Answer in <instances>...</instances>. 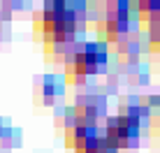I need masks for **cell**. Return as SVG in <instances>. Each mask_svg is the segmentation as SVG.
<instances>
[{"label": "cell", "instance_id": "1", "mask_svg": "<svg viewBox=\"0 0 160 153\" xmlns=\"http://www.w3.org/2000/svg\"><path fill=\"white\" fill-rule=\"evenodd\" d=\"M37 28L44 32L49 49H60L68 47L70 42H74L77 28H79V16H77L74 7L65 2H49L42 9Z\"/></svg>", "mask_w": 160, "mask_h": 153}, {"label": "cell", "instance_id": "2", "mask_svg": "<svg viewBox=\"0 0 160 153\" xmlns=\"http://www.w3.org/2000/svg\"><path fill=\"white\" fill-rule=\"evenodd\" d=\"M139 118L142 111L139 109H128V111L118 114V116L109 118L107 123V132L102 135L107 146L112 151H121V149H130L137 144V135H139Z\"/></svg>", "mask_w": 160, "mask_h": 153}, {"label": "cell", "instance_id": "3", "mask_svg": "<svg viewBox=\"0 0 160 153\" xmlns=\"http://www.w3.org/2000/svg\"><path fill=\"white\" fill-rule=\"evenodd\" d=\"M104 58H107V53H104V47H100V44H88L84 49H79L74 56H70L68 79L77 81V79L88 76V74H95L104 65Z\"/></svg>", "mask_w": 160, "mask_h": 153}]
</instances>
